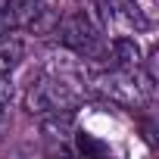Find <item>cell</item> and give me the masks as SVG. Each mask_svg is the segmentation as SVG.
Returning a JSON list of instances; mask_svg holds the SVG:
<instances>
[{
  "instance_id": "1",
  "label": "cell",
  "mask_w": 159,
  "mask_h": 159,
  "mask_svg": "<svg viewBox=\"0 0 159 159\" xmlns=\"http://www.w3.org/2000/svg\"><path fill=\"white\" fill-rule=\"evenodd\" d=\"M81 100L78 88L62 75H41L25 91V109L31 116H50V112H72Z\"/></svg>"
},
{
  "instance_id": "2",
  "label": "cell",
  "mask_w": 159,
  "mask_h": 159,
  "mask_svg": "<svg viewBox=\"0 0 159 159\" xmlns=\"http://www.w3.org/2000/svg\"><path fill=\"white\" fill-rule=\"evenodd\" d=\"M88 7H91L88 16L94 19V25L100 31H109L112 38L137 34V31H147L150 28L143 10L134 3V0H91Z\"/></svg>"
},
{
  "instance_id": "3",
  "label": "cell",
  "mask_w": 159,
  "mask_h": 159,
  "mask_svg": "<svg viewBox=\"0 0 159 159\" xmlns=\"http://www.w3.org/2000/svg\"><path fill=\"white\" fill-rule=\"evenodd\" d=\"M59 41L81 53V56H100L103 53V31L94 25V19L88 13H72L59 22Z\"/></svg>"
},
{
  "instance_id": "4",
  "label": "cell",
  "mask_w": 159,
  "mask_h": 159,
  "mask_svg": "<svg viewBox=\"0 0 159 159\" xmlns=\"http://www.w3.org/2000/svg\"><path fill=\"white\" fill-rule=\"evenodd\" d=\"M97 84L106 97H112L116 103H125V106H140L147 100V91H150V84L140 81L137 69H122V66L112 72H103L97 78Z\"/></svg>"
},
{
  "instance_id": "5",
  "label": "cell",
  "mask_w": 159,
  "mask_h": 159,
  "mask_svg": "<svg viewBox=\"0 0 159 159\" xmlns=\"http://www.w3.org/2000/svg\"><path fill=\"white\" fill-rule=\"evenodd\" d=\"M25 56V41L13 31L0 34V75H10Z\"/></svg>"
},
{
  "instance_id": "6",
  "label": "cell",
  "mask_w": 159,
  "mask_h": 159,
  "mask_svg": "<svg viewBox=\"0 0 159 159\" xmlns=\"http://www.w3.org/2000/svg\"><path fill=\"white\" fill-rule=\"evenodd\" d=\"M109 53L116 56V62H119L122 69H137V66H140V47L134 44V38H131V34L112 38V44H109Z\"/></svg>"
},
{
  "instance_id": "7",
  "label": "cell",
  "mask_w": 159,
  "mask_h": 159,
  "mask_svg": "<svg viewBox=\"0 0 159 159\" xmlns=\"http://www.w3.org/2000/svg\"><path fill=\"white\" fill-rule=\"evenodd\" d=\"M13 97H16L13 84L7 81V75H0V125H3V122L10 119V109H13Z\"/></svg>"
}]
</instances>
